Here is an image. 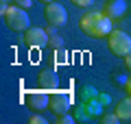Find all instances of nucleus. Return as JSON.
I'll use <instances>...</instances> for the list:
<instances>
[{"label": "nucleus", "mask_w": 131, "mask_h": 124, "mask_svg": "<svg viewBox=\"0 0 131 124\" xmlns=\"http://www.w3.org/2000/svg\"><path fill=\"white\" fill-rule=\"evenodd\" d=\"M127 92L131 94V78H129V81H127Z\"/></svg>", "instance_id": "nucleus-18"}, {"label": "nucleus", "mask_w": 131, "mask_h": 124, "mask_svg": "<svg viewBox=\"0 0 131 124\" xmlns=\"http://www.w3.org/2000/svg\"><path fill=\"white\" fill-rule=\"evenodd\" d=\"M107 48L116 57H127L131 52V35H127L125 31H112L107 37Z\"/></svg>", "instance_id": "nucleus-3"}, {"label": "nucleus", "mask_w": 131, "mask_h": 124, "mask_svg": "<svg viewBox=\"0 0 131 124\" xmlns=\"http://www.w3.org/2000/svg\"><path fill=\"white\" fill-rule=\"evenodd\" d=\"M44 15H46L48 24H52V26H63V24L68 22V11H66V7H61L59 2H48Z\"/></svg>", "instance_id": "nucleus-5"}, {"label": "nucleus", "mask_w": 131, "mask_h": 124, "mask_svg": "<svg viewBox=\"0 0 131 124\" xmlns=\"http://www.w3.org/2000/svg\"><path fill=\"white\" fill-rule=\"evenodd\" d=\"M50 109L55 115H61V113H68L70 111V98H68V94L63 92H57L50 96Z\"/></svg>", "instance_id": "nucleus-6"}, {"label": "nucleus", "mask_w": 131, "mask_h": 124, "mask_svg": "<svg viewBox=\"0 0 131 124\" xmlns=\"http://www.w3.org/2000/svg\"><path fill=\"white\" fill-rule=\"evenodd\" d=\"M103 11H105L112 20H114V18H122V15L127 13V0H107Z\"/></svg>", "instance_id": "nucleus-8"}, {"label": "nucleus", "mask_w": 131, "mask_h": 124, "mask_svg": "<svg viewBox=\"0 0 131 124\" xmlns=\"http://www.w3.org/2000/svg\"><path fill=\"white\" fill-rule=\"evenodd\" d=\"M15 5L22 9H28V7H33V0H15Z\"/></svg>", "instance_id": "nucleus-15"}, {"label": "nucleus", "mask_w": 131, "mask_h": 124, "mask_svg": "<svg viewBox=\"0 0 131 124\" xmlns=\"http://www.w3.org/2000/svg\"><path fill=\"white\" fill-rule=\"evenodd\" d=\"M57 124H74V118L68 113H61V115H57Z\"/></svg>", "instance_id": "nucleus-13"}, {"label": "nucleus", "mask_w": 131, "mask_h": 124, "mask_svg": "<svg viewBox=\"0 0 131 124\" xmlns=\"http://www.w3.org/2000/svg\"><path fill=\"white\" fill-rule=\"evenodd\" d=\"M46 92H48V89L39 87V92H33L31 96H28V105H31V109L42 111V109H46V107H50V96H48Z\"/></svg>", "instance_id": "nucleus-7"}, {"label": "nucleus", "mask_w": 131, "mask_h": 124, "mask_svg": "<svg viewBox=\"0 0 131 124\" xmlns=\"http://www.w3.org/2000/svg\"><path fill=\"white\" fill-rule=\"evenodd\" d=\"M7 2H11V0H0V5H7Z\"/></svg>", "instance_id": "nucleus-19"}, {"label": "nucleus", "mask_w": 131, "mask_h": 124, "mask_svg": "<svg viewBox=\"0 0 131 124\" xmlns=\"http://www.w3.org/2000/svg\"><path fill=\"white\" fill-rule=\"evenodd\" d=\"M39 2H46V5H48V2H55V0H39Z\"/></svg>", "instance_id": "nucleus-20"}, {"label": "nucleus", "mask_w": 131, "mask_h": 124, "mask_svg": "<svg viewBox=\"0 0 131 124\" xmlns=\"http://www.w3.org/2000/svg\"><path fill=\"white\" fill-rule=\"evenodd\" d=\"M74 2V7H92L94 0H72Z\"/></svg>", "instance_id": "nucleus-14"}, {"label": "nucleus", "mask_w": 131, "mask_h": 124, "mask_svg": "<svg viewBox=\"0 0 131 124\" xmlns=\"http://www.w3.org/2000/svg\"><path fill=\"white\" fill-rule=\"evenodd\" d=\"M116 113H118V118H120L122 122H129L131 120V96L125 98V100L116 107Z\"/></svg>", "instance_id": "nucleus-10"}, {"label": "nucleus", "mask_w": 131, "mask_h": 124, "mask_svg": "<svg viewBox=\"0 0 131 124\" xmlns=\"http://www.w3.org/2000/svg\"><path fill=\"white\" fill-rule=\"evenodd\" d=\"M2 9H0V13H2V18H5V24L11 28V31H28L31 28V18H28L26 9H22V7H7V5H0Z\"/></svg>", "instance_id": "nucleus-2"}, {"label": "nucleus", "mask_w": 131, "mask_h": 124, "mask_svg": "<svg viewBox=\"0 0 131 124\" xmlns=\"http://www.w3.org/2000/svg\"><path fill=\"white\" fill-rule=\"evenodd\" d=\"M37 83L42 89H57L59 87V76H57L55 70H44L37 76Z\"/></svg>", "instance_id": "nucleus-9"}, {"label": "nucleus", "mask_w": 131, "mask_h": 124, "mask_svg": "<svg viewBox=\"0 0 131 124\" xmlns=\"http://www.w3.org/2000/svg\"><path fill=\"white\" fill-rule=\"evenodd\" d=\"M103 122H105V124H116V122H122V120L118 118V113L114 111V113H107V115H103Z\"/></svg>", "instance_id": "nucleus-12"}, {"label": "nucleus", "mask_w": 131, "mask_h": 124, "mask_svg": "<svg viewBox=\"0 0 131 124\" xmlns=\"http://www.w3.org/2000/svg\"><path fill=\"white\" fill-rule=\"evenodd\" d=\"M48 46H52L55 50L63 48V37H59V35H50V44H48Z\"/></svg>", "instance_id": "nucleus-11"}, {"label": "nucleus", "mask_w": 131, "mask_h": 124, "mask_svg": "<svg viewBox=\"0 0 131 124\" xmlns=\"http://www.w3.org/2000/svg\"><path fill=\"white\" fill-rule=\"evenodd\" d=\"M31 124H46V118H44V115H33Z\"/></svg>", "instance_id": "nucleus-16"}, {"label": "nucleus", "mask_w": 131, "mask_h": 124, "mask_svg": "<svg viewBox=\"0 0 131 124\" xmlns=\"http://www.w3.org/2000/svg\"><path fill=\"white\" fill-rule=\"evenodd\" d=\"M125 68H127V70H131V52L125 57Z\"/></svg>", "instance_id": "nucleus-17"}, {"label": "nucleus", "mask_w": 131, "mask_h": 124, "mask_svg": "<svg viewBox=\"0 0 131 124\" xmlns=\"http://www.w3.org/2000/svg\"><path fill=\"white\" fill-rule=\"evenodd\" d=\"M81 31L90 37H109V33L114 31L112 18H109L105 11H92V13H85L79 22Z\"/></svg>", "instance_id": "nucleus-1"}, {"label": "nucleus", "mask_w": 131, "mask_h": 124, "mask_svg": "<svg viewBox=\"0 0 131 124\" xmlns=\"http://www.w3.org/2000/svg\"><path fill=\"white\" fill-rule=\"evenodd\" d=\"M24 41H26V46L31 48H46L48 44H50V35H48V31H44V28H35L31 26L26 31V35H24Z\"/></svg>", "instance_id": "nucleus-4"}]
</instances>
